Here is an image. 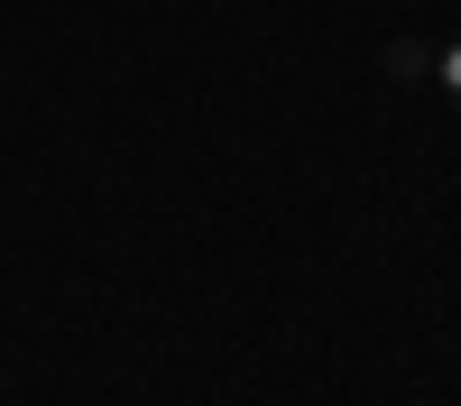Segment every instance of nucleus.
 <instances>
[{"instance_id":"f03ea898","label":"nucleus","mask_w":461,"mask_h":406,"mask_svg":"<svg viewBox=\"0 0 461 406\" xmlns=\"http://www.w3.org/2000/svg\"><path fill=\"white\" fill-rule=\"evenodd\" d=\"M434 84L461 102V37H443V47H434Z\"/></svg>"},{"instance_id":"f257e3e1","label":"nucleus","mask_w":461,"mask_h":406,"mask_svg":"<svg viewBox=\"0 0 461 406\" xmlns=\"http://www.w3.org/2000/svg\"><path fill=\"white\" fill-rule=\"evenodd\" d=\"M378 65H388V74H397V84H415V74H434V47H415V37H397V47H388V56H378Z\"/></svg>"}]
</instances>
